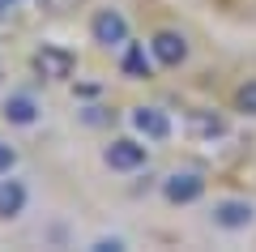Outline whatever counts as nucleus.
Segmentation results:
<instances>
[{"label": "nucleus", "mask_w": 256, "mask_h": 252, "mask_svg": "<svg viewBox=\"0 0 256 252\" xmlns=\"http://www.w3.org/2000/svg\"><path fill=\"white\" fill-rule=\"evenodd\" d=\"M102 162H107L111 171H137V167H146V145L132 141V137H116L102 150Z\"/></svg>", "instance_id": "nucleus-5"}, {"label": "nucleus", "mask_w": 256, "mask_h": 252, "mask_svg": "<svg viewBox=\"0 0 256 252\" xmlns=\"http://www.w3.org/2000/svg\"><path fill=\"white\" fill-rule=\"evenodd\" d=\"M150 56H154L162 69H180V64L188 60V39H184L180 30H158V35L150 39Z\"/></svg>", "instance_id": "nucleus-4"}, {"label": "nucleus", "mask_w": 256, "mask_h": 252, "mask_svg": "<svg viewBox=\"0 0 256 252\" xmlns=\"http://www.w3.org/2000/svg\"><path fill=\"white\" fill-rule=\"evenodd\" d=\"M22 209H26V184L0 180V218H18Z\"/></svg>", "instance_id": "nucleus-10"}, {"label": "nucleus", "mask_w": 256, "mask_h": 252, "mask_svg": "<svg viewBox=\"0 0 256 252\" xmlns=\"http://www.w3.org/2000/svg\"><path fill=\"white\" fill-rule=\"evenodd\" d=\"M9 5H13V0H0V18H4V13H9Z\"/></svg>", "instance_id": "nucleus-16"}, {"label": "nucleus", "mask_w": 256, "mask_h": 252, "mask_svg": "<svg viewBox=\"0 0 256 252\" xmlns=\"http://www.w3.org/2000/svg\"><path fill=\"white\" fill-rule=\"evenodd\" d=\"M73 69H77V56L68 47H60V43H43L34 52V73L43 81H68Z\"/></svg>", "instance_id": "nucleus-1"}, {"label": "nucleus", "mask_w": 256, "mask_h": 252, "mask_svg": "<svg viewBox=\"0 0 256 252\" xmlns=\"http://www.w3.org/2000/svg\"><path fill=\"white\" fill-rule=\"evenodd\" d=\"M107 111H102V107H86V124H107Z\"/></svg>", "instance_id": "nucleus-15"}, {"label": "nucleus", "mask_w": 256, "mask_h": 252, "mask_svg": "<svg viewBox=\"0 0 256 252\" xmlns=\"http://www.w3.org/2000/svg\"><path fill=\"white\" fill-rule=\"evenodd\" d=\"M162 197L171 201V205H192V201L205 197V180L196 171H175L162 180Z\"/></svg>", "instance_id": "nucleus-6"}, {"label": "nucleus", "mask_w": 256, "mask_h": 252, "mask_svg": "<svg viewBox=\"0 0 256 252\" xmlns=\"http://www.w3.org/2000/svg\"><path fill=\"white\" fill-rule=\"evenodd\" d=\"M188 128H192L196 137H210V141H214V137H226V120L214 116V111H192V116H188Z\"/></svg>", "instance_id": "nucleus-11"}, {"label": "nucleus", "mask_w": 256, "mask_h": 252, "mask_svg": "<svg viewBox=\"0 0 256 252\" xmlns=\"http://www.w3.org/2000/svg\"><path fill=\"white\" fill-rule=\"evenodd\" d=\"M132 128L146 141H166L171 137V120H166L162 107H132Z\"/></svg>", "instance_id": "nucleus-7"}, {"label": "nucleus", "mask_w": 256, "mask_h": 252, "mask_svg": "<svg viewBox=\"0 0 256 252\" xmlns=\"http://www.w3.org/2000/svg\"><path fill=\"white\" fill-rule=\"evenodd\" d=\"M13 162H18V150H13L9 141H0V175H9Z\"/></svg>", "instance_id": "nucleus-14"}, {"label": "nucleus", "mask_w": 256, "mask_h": 252, "mask_svg": "<svg viewBox=\"0 0 256 252\" xmlns=\"http://www.w3.org/2000/svg\"><path fill=\"white\" fill-rule=\"evenodd\" d=\"M90 35L98 47H124L128 43V22L120 9H98L90 18Z\"/></svg>", "instance_id": "nucleus-2"}, {"label": "nucleus", "mask_w": 256, "mask_h": 252, "mask_svg": "<svg viewBox=\"0 0 256 252\" xmlns=\"http://www.w3.org/2000/svg\"><path fill=\"white\" fill-rule=\"evenodd\" d=\"M124 248H128V243L120 239V235H98V239L90 243V252H124Z\"/></svg>", "instance_id": "nucleus-13"}, {"label": "nucleus", "mask_w": 256, "mask_h": 252, "mask_svg": "<svg viewBox=\"0 0 256 252\" xmlns=\"http://www.w3.org/2000/svg\"><path fill=\"white\" fill-rule=\"evenodd\" d=\"M235 111H244V116H256V81H244L235 90Z\"/></svg>", "instance_id": "nucleus-12"}, {"label": "nucleus", "mask_w": 256, "mask_h": 252, "mask_svg": "<svg viewBox=\"0 0 256 252\" xmlns=\"http://www.w3.org/2000/svg\"><path fill=\"white\" fill-rule=\"evenodd\" d=\"M120 69H124L132 81L154 77V60L146 56V47H141V43H124V60H120Z\"/></svg>", "instance_id": "nucleus-9"}, {"label": "nucleus", "mask_w": 256, "mask_h": 252, "mask_svg": "<svg viewBox=\"0 0 256 252\" xmlns=\"http://www.w3.org/2000/svg\"><path fill=\"white\" fill-rule=\"evenodd\" d=\"M252 218H256V209H252V201H244V197L214 201V226H222V231H248Z\"/></svg>", "instance_id": "nucleus-3"}, {"label": "nucleus", "mask_w": 256, "mask_h": 252, "mask_svg": "<svg viewBox=\"0 0 256 252\" xmlns=\"http://www.w3.org/2000/svg\"><path fill=\"white\" fill-rule=\"evenodd\" d=\"M4 120L18 124V128H30L38 120V103L30 99V94H9V99H4Z\"/></svg>", "instance_id": "nucleus-8"}]
</instances>
